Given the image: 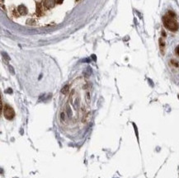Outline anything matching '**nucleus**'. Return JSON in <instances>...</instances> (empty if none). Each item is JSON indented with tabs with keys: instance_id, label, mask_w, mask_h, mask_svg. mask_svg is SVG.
<instances>
[{
	"instance_id": "f257e3e1",
	"label": "nucleus",
	"mask_w": 179,
	"mask_h": 178,
	"mask_svg": "<svg viewBox=\"0 0 179 178\" xmlns=\"http://www.w3.org/2000/svg\"><path fill=\"white\" fill-rule=\"evenodd\" d=\"M163 22H164V27L167 29L172 32H176L178 30V23L177 22V20L174 17V14L172 12H168V14L164 16L163 17Z\"/></svg>"
},
{
	"instance_id": "f03ea898",
	"label": "nucleus",
	"mask_w": 179,
	"mask_h": 178,
	"mask_svg": "<svg viewBox=\"0 0 179 178\" xmlns=\"http://www.w3.org/2000/svg\"><path fill=\"white\" fill-rule=\"evenodd\" d=\"M3 113L4 117H5L7 120H8V121L13 120V119L14 118V116H15V111H14V110H13L10 106H8V105H5V106H4V108L3 109Z\"/></svg>"
},
{
	"instance_id": "7ed1b4c3",
	"label": "nucleus",
	"mask_w": 179,
	"mask_h": 178,
	"mask_svg": "<svg viewBox=\"0 0 179 178\" xmlns=\"http://www.w3.org/2000/svg\"><path fill=\"white\" fill-rule=\"evenodd\" d=\"M176 53L179 55V45L176 48Z\"/></svg>"
}]
</instances>
